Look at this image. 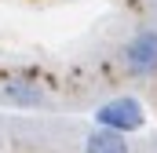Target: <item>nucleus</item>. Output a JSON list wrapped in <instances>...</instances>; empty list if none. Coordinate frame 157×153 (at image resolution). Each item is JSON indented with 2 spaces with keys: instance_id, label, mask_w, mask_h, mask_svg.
I'll list each match as a JSON object with an SVG mask.
<instances>
[{
  "instance_id": "nucleus-1",
  "label": "nucleus",
  "mask_w": 157,
  "mask_h": 153,
  "mask_svg": "<svg viewBox=\"0 0 157 153\" xmlns=\"http://www.w3.org/2000/svg\"><path fill=\"white\" fill-rule=\"evenodd\" d=\"M95 120H99V128H110V131L124 135V131H135L143 124V110H139L135 99H113V102L95 110Z\"/></svg>"
},
{
  "instance_id": "nucleus-2",
  "label": "nucleus",
  "mask_w": 157,
  "mask_h": 153,
  "mask_svg": "<svg viewBox=\"0 0 157 153\" xmlns=\"http://www.w3.org/2000/svg\"><path fill=\"white\" fill-rule=\"evenodd\" d=\"M124 62L132 73H154L157 69V33L154 29H143L135 33L132 44L124 47Z\"/></svg>"
},
{
  "instance_id": "nucleus-3",
  "label": "nucleus",
  "mask_w": 157,
  "mask_h": 153,
  "mask_svg": "<svg viewBox=\"0 0 157 153\" xmlns=\"http://www.w3.org/2000/svg\"><path fill=\"white\" fill-rule=\"evenodd\" d=\"M84 153H128V142L121 131L110 128H95L88 139H84Z\"/></svg>"
},
{
  "instance_id": "nucleus-4",
  "label": "nucleus",
  "mask_w": 157,
  "mask_h": 153,
  "mask_svg": "<svg viewBox=\"0 0 157 153\" xmlns=\"http://www.w3.org/2000/svg\"><path fill=\"white\" fill-rule=\"evenodd\" d=\"M4 99H7L11 106H37V102H40V91L29 88V84H22V80H15V84L4 88Z\"/></svg>"
}]
</instances>
